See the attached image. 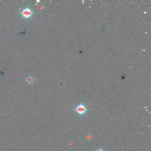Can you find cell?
I'll list each match as a JSON object with an SVG mask.
<instances>
[{"label":"cell","instance_id":"cell-4","mask_svg":"<svg viewBox=\"0 0 151 151\" xmlns=\"http://www.w3.org/2000/svg\"><path fill=\"white\" fill-rule=\"evenodd\" d=\"M96 151H103V150L102 149H100H100H98Z\"/></svg>","mask_w":151,"mask_h":151},{"label":"cell","instance_id":"cell-1","mask_svg":"<svg viewBox=\"0 0 151 151\" xmlns=\"http://www.w3.org/2000/svg\"><path fill=\"white\" fill-rule=\"evenodd\" d=\"M76 111L79 115H83L85 114L86 111V108L84 105L80 104L77 105L76 108L75 109Z\"/></svg>","mask_w":151,"mask_h":151},{"label":"cell","instance_id":"cell-3","mask_svg":"<svg viewBox=\"0 0 151 151\" xmlns=\"http://www.w3.org/2000/svg\"><path fill=\"white\" fill-rule=\"evenodd\" d=\"M27 82H28V83H31L33 82V78L31 77H29L28 78L26 79Z\"/></svg>","mask_w":151,"mask_h":151},{"label":"cell","instance_id":"cell-2","mask_svg":"<svg viewBox=\"0 0 151 151\" xmlns=\"http://www.w3.org/2000/svg\"><path fill=\"white\" fill-rule=\"evenodd\" d=\"M22 13L25 17L28 18L31 17V16L32 15V13L31 11L29 9L27 8L22 11Z\"/></svg>","mask_w":151,"mask_h":151}]
</instances>
